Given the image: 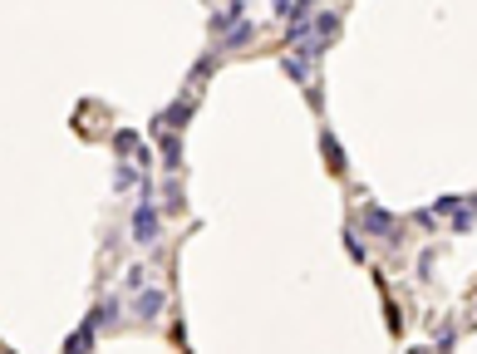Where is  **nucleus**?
<instances>
[{
    "mask_svg": "<svg viewBox=\"0 0 477 354\" xmlns=\"http://www.w3.org/2000/svg\"><path fill=\"white\" fill-rule=\"evenodd\" d=\"M182 162V143H177V133H168L163 138V167H177Z\"/></svg>",
    "mask_w": 477,
    "mask_h": 354,
    "instance_id": "obj_10",
    "label": "nucleus"
},
{
    "mask_svg": "<svg viewBox=\"0 0 477 354\" xmlns=\"http://www.w3.org/2000/svg\"><path fill=\"white\" fill-rule=\"evenodd\" d=\"M119 187H138V172L133 167H119Z\"/></svg>",
    "mask_w": 477,
    "mask_h": 354,
    "instance_id": "obj_15",
    "label": "nucleus"
},
{
    "mask_svg": "<svg viewBox=\"0 0 477 354\" xmlns=\"http://www.w3.org/2000/svg\"><path fill=\"white\" fill-rule=\"evenodd\" d=\"M192 113H197V103H192V99H177V103H173V108H168L163 118H157V124H163V128H182Z\"/></svg>",
    "mask_w": 477,
    "mask_h": 354,
    "instance_id": "obj_6",
    "label": "nucleus"
},
{
    "mask_svg": "<svg viewBox=\"0 0 477 354\" xmlns=\"http://www.w3.org/2000/svg\"><path fill=\"white\" fill-rule=\"evenodd\" d=\"M241 10H246L241 0H232V6H227L222 15H211V20H207V30H211V35H227V30H232V25L241 20Z\"/></svg>",
    "mask_w": 477,
    "mask_h": 354,
    "instance_id": "obj_7",
    "label": "nucleus"
},
{
    "mask_svg": "<svg viewBox=\"0 0 477 354\" xmlns=\"http://www.w3.org/2000/svg\"><path fill=\"white\" fill-rule=\"evenodd\" d=\"M133 236H138V242H157V207L153 202H143L133 212Z\"/></svg>",
    "mask_w": 477,
    "mask_h": 354,
    "instance_id": "obj_1",
    "label": "nucleus"
},
{
    "mask_svg": "<svg viewBox=\"0 0 477 354\" xmlns=\"http://www.w3.org/2000/svg\"><path fill=\"white\" fill-rule=\"evenodd\" d=\"M359 217H364V231H374V236H389V242L399 236V231H394V217H389L384 207H364Z\"/></svg>",
    "mask_w": 477,
    "mask_h": 354,
    "instance_id": "obj_3",
    "label": "nucleus"
},
{
    "mask_svg": "<svg viewBox=\"0 0 477 354\" xmlns=\"http://www.w3.org/2000/svg\"><path fill=\"white\" fill-rule=\"evenodd\" d=\"M310 35H315L310 44H320V49H325V44H335V40H340V15H335V10L315 15V30H310Z\"/></svg>",
    "mask_w": 477,
    "mask_h": 354,
    "instance_id": "obj_2",
    "label": "nucleus"
},
{
    "mask_svg": "<svg viewBox=\"0 0 477 354\" xmlns=\"http://www.w3.org/2000/svg\"><path fill=\"white\" fill-rule=\"evenodd\" d=\"M310 59H315V49L305 44V49H295V54H286V59H281V65H286V74H290V79H300V84H305V79H310Z\"/></svg>",
    "mask_w": 477,
    "mask_h": 354,
    "instance_id": "obj_4",
    "label": "nucleus"
},
{
    "mask_svg": "<svg viewBox=\"0 0 477 354\" xmlns=\"http://www.w3.org/2000/svg\"><path fill=\"white\" fill-rule=\"evenodd\" d=\"M94 325H98V320H89V325H79V330H74V335L64 339V349H69V354H79V349H94Z\"/></svg>",
    "mask_w": 477,
    "mask_h": 354,
    "instance_id": "obj_8",
    "label": "nucleus"
},
{
    "mask_svg": "<svg viewBox=\"0 0 477 354\" xmlns=\"http://www.w3.org/2000/svg\"><path fill=\"white\" fill-rule=\"evenodd\" d=\"M320 153L330 158V167H335V172L345 167V153H340V138H335V133H320Z\"/></svg>",
    "mask_w": 477,
    "mask_h": 354,
    "instance_id": "obj_9",
    "label": "nucleus"
},
{
    "mask_svg": "<svg viewBox=\"0 0 477 354\" xmlns=\"http://www.w3.org/2000/svg\"><path fill=\"white\" fill-rule=\"evenodd\" d=\"M114 143H119V153H138V133H119Z\"/></svg>",
    "mask_w": 477,
    "mask_h": 354,
    "instance_id": "obj_14",
    "label": "nucleus"
},
{
    "mask_svg": "<svg viewBox=\"0 0 477 354\" xmlns=\"http://www.w3.org/2000/svg\"><path fill=\"white\" fill-rule=\"evenodd\" d=\"M211 69H217V54H207V59H197V69H192V84H197V79H207Z\"/></svg>",
    "mask_w": 477,
    "mask_h": 354,
    "instance_id": "obj_13",
    "label": "nucleus"
},
{
    "mask_svg": "<svg viewBox=\"0 0 477 354\" xmlns=\"http://www.w3.org/2000/svg\"><path fill=\"white\" fill-rule=\"evenodd\" d=\"M251 40H256V30H251V25H241V30H232V35L222 40V49H241V44H251Z\"/></svg>",
    "mask_w": 477,
    "mask_h": 354,
    "instance_id": "obj_11",
    "label": "nucleus"
},
{
    "mask_svg": "<svg viewBox=\"0 0 477 354\" xmlns=\"http://www.w3.org/2000/svg\"><path fill=\"white\" fill-rule=\"evenodd\" d=\"M345 251H349V256H354V261H359V266H364V261H369V251H364V246H359V236H354V231H345Z\"/></svg>",
    "mask_w": 477,
    "mask_h": 354,
    "instance_id": "obj_12",
    "label": "nucleus"
},
{
    "mask_svg": "<svg viewBox=\"0 0 477 354\" xmlns=\"http://www.w3.org/2000/svg\"><path fill=\"white\" fill-rule=\"evenodd\" d=\"M163 301H168V295H163V290H143V295H138V301H133V315H138V320H153L157 310H163Z\"/></svg>",
    "mask_w": 477,
    "mask_h": 354,
    "instance_id": "obj_5",
    "label": "nucleus"
}]
</instances>
